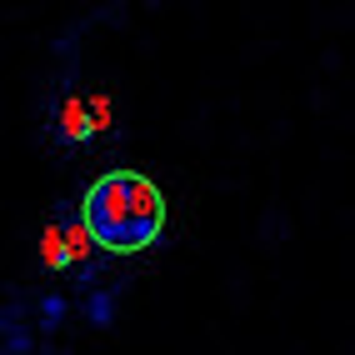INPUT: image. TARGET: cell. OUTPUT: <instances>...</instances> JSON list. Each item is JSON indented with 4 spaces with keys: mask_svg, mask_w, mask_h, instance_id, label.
Listing matches in <instances>:
<instances>
[{
    "mask_svg": "<svg viewBox=\"0 0 355 355\" xmlns=\"http://www.w3.org/2000/svg\"><path fill=\"white\" fill-rule=\"evenodd\" d=\"M80 220L90 230L96 250L105 255H140L160 241L165 230V196L150 175L140 171H105L85 185Z\"/></svg>",
    "mask_w": 355,
    "mask_h": 355,
    "instance_id": "obj_1",
    "label": "cell"
},
{
    "mask_svg": "<svg viewBox=\"0 0 355 355\" xmlns=\"http://www.w3.org/2000/svg\"><path fill=\"white\" fill-rule=\"evenodd\" d=\"M35 300H26V295H10L6 300V311H0V330H6V340H0V355H31L35 350Z\"/></svg>",
    "mask_w": 355,
    "mask_h": 355,
    "instance_id": "obj_2",
    "label": "cell"
},
{
    "mask_svg": "<svg viewBox=\"0 0 355 355\" xmlns=\"http://www.w3.org/2000/svg\"><path fill=\"white\" fill-rule=\"evenodd\" d=\"M40 260L51 270H76V250H70V235H65V220H51L40 235Z\"/></svg>",
    "mask_w": 355,
    "mask_h": 355,
    "instance_id": "obj_3",
    "label": "cell"
},
{
    "mask_svg": "<svg viewBox=\"0 0 355 355\" xmlns=\"http://www.w3.org/2000/svg\"><path fill=\"white\" fill-rule=\"evenodd\" d=\"M115 305H121V286H105V291H85V320L96 330H110L115 325Z\"/></svg>",
    "mask_w": 355,
    "mask_h": 355,
    "instance_id": "obj_4",
    "label": "cell"
},
{
    "mask_svg": "<svg viewBox=\"0 0 355 355\" xmlns=\"http://www.w3.org/2000/svg\"><path fill=\"white\" fill-rule=\"evenodd\" d=\"M90 135H96V121H90V105H80V101H65V110H60V140L80 146V140H90Z\"/></svg>",
    "mask_w": 355,
    "mask_h": 355,
    "instance_id": "obj_5",
    "label": "cell"
},
{
    "mask_svg": "<svg viewBox=\"0 0 355 355\" xmlns=\"http://www.w3.org/2000/svg\"><path fill=\"white\" fill-rule=\"evenodd\" d=\"M60 320H65V300L60 295H40L35 300V330H40V336H55Z\"/></svg>",
    "mask_w": 355,
    "mask_h": 355,
    "instance_id": "obj_6",
    "label": "cell"
},
{
    "mask_svg": "<svg viewBox=\"0 0 355 355\" xmlns=\"http://www.w3.org/2000/svg\"><path fill=\"white\" fill-rule=\"evenodd\" d=\"M90 121H96V130L110 121V101H105V96H96V101H90Z\"/></svg>",
    "mask_w": 355,
    "mask_h": 355,
    "instance_id": "obj_7",
    "label": "cell"
}]
</instances>
